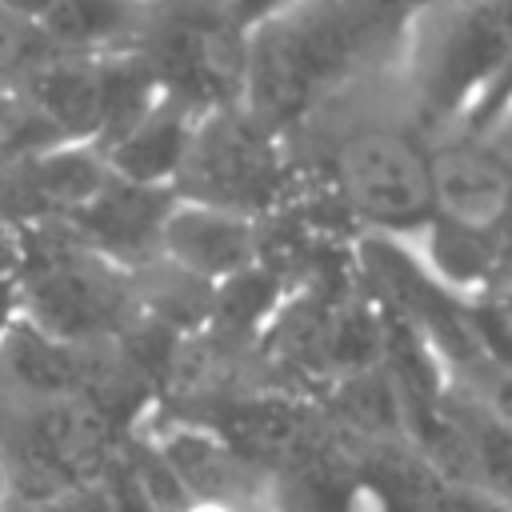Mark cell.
Here are the masks:
<instances>
[{
  "mask_svg": "<svg viewBox=\"0 0 512 512\" xmlns=\"http://www.w3.org/2000/svg\"><path fill=\"white\" fill-rule=\"evenodd\" d=\"M512 56V0H440L412 16L404 68L412 108L432 124L468 120Z\"/></svg>",
  "mask_w": 512,
  "mask_h": 512,
  "instance_id": "cell-1",
  "label": "cell"
},
{
  "mask_svg": "<svg viewBox=\"0 0 512 512\" xmlns=\"http://www.w3.org/2000/svg\"><path fill=\"white\" fill-rule=\"evenodd\" d=\"M288 188V160L280 132L260 124L240 104L212 108L200 116L192 152L176 180V196L216 204L244 216H264Z\"/></svg>",
  "mask_w": 512,
  "mask_h": 512,
  "instance_id": "cell-2",
  "label": "cell"
},
{
  "mask_svg": "<svg viewBox=\"0 0 512 512\" xmlns=\"http://www.w3.org/2000/svg\"><path fill=\"white\" fill-rule=\"evenodd\" d=\"M332 176L344 204L380 236H408L436 216L428 148L404 128H356L340 140Z\"/></svg>",
  "mask_w": 512,
  "mask_h": 512,
  "instance_id": "cell-3",
  "label": "cell"
},
{
  "mask_svg": "<svg viewBox=\"0 0 512 512\" xmlns=\"http://www.w3.org/2000/svg\"><path fill=\"white\" fill-rule=\"evenodd\" d=\"M124 272L128 268L96 256L76 240L64 256L32 268V280L20 292V316L72 348L120 336L136 304L132 280Z\"/></svg>",
  "mask_w": 512,
  "mask_h": 512,
  "instance_id": "cell-4",
  "label": "cell"
},
{
  "mask_svg": "<svg viewBox=\"0 0 512 512\" xmlns=\"http://www.w3.org/2000/svg\"><path fill=\"white\" fill-rule=\"evenodd\" d=\"M156 260L216 288L264 260V232L256 216L176 196L160 224Z\"/></svg>",
  "mask_w": 512,
  "mask_h": 512,
  "instance_id": "cell-5",
  "label": "cell"
},
{
  "mask_svg": "<svg viewBox=\"0 0 512 512\" xmlns=\"http://www.w3.org/2000/svg\"><path fill=\"white\" fill-rule=\"evenodd\" d=\"M172 200H176L172 188H140V184L108 176L104 188L88 204L68 212V220H72L80 244L92 248L96 256H104L120 268L152 264L160 224H164V212L172 208Z\"/></svg>",
  "mask_w": 512,
  "mask_h": 512,
  "instance_id": "cell-6",
  "label": "cell"
},
{
  "mask_svg": "<svg viewBox=\"0 0 512 512\" xmlns=\"http://www.w3.org/2000/svg\"><path fill=\"white\" fill-rule=\"evenodd\" d=\"M432 208L440 220L488 232L512 204V172L480 140H440L428 148Z\"/></svg>",
  "mask_w": 512,
  "mask_h": 512,
  "instance_id": "cell-7",
  "label": "cell"
},
{
  "mask_svg": "<svg viewBox=\"0 0 512 512\" xmlns=\"http://www.w3.org/2000/svg\"><path fill=\"white\" fill-rule=\"evenodd\" d=\"M200 108H192L188 100L160 92L156 104L120 136L104 148L108 172L116 180L140 184V188H172L184 172V160L192 152V136L200 124Z\"/></svg>",
  "mask_w": 512,
  "mask_h": 512,
  "instance_id": "cell-8",
  "label": "cell"
},
{
  "mask_svg": "<svg viewBox=\"0 0 512 512\" xmlns=\"http://www.w3.org/2000/svg\"><path fill=\"white\" fill-rule=\"evenodd\" d=\"M36 28L72 56H108L144 40L148 0H60Z\"/></svg>",
  "mask_w": 512,
  "mask_h": 512,
  "instance_id": "cell-9",
  "label": "cell"
},
{
  "mask_svg": "<svg viewBox=\"0 0 512 512\" xmlns=\"http://www.w3.org/2000/svg\"><path fill=\"white\" fill-rule=\"evenodd\" d=\"M32 192L52 204L56 212H76L80 204H88L104 180L112 176L108 172V160L96 144L88 140H56V144H44L36 156H32Z\"/></svg>",
  "mask_w": 512,
  "mask_h": 512,
  "instance_id": "cell-10",
  "label": "cell"
},
{
  "mask_svg": "<svg viewBox=\"0 0 512 512\" xmlns=\"http://www.w3.org/2000/svg\"><path fill=\"white\" fill-rule=\"evenodd\" d=\"M0 352L12 368V376H20L28 388L48 392L56 400L72 396L84 380L80 372V348L52 340L48 332H40L36 324H28L24 316H16L8 324V332L0 336Z\"/></svg>",
  "mask_w": 512,
  "mask_h": 512,
  "instance_id": "cell-11",
  "label": "cell"
},
{
  "mask_svg": "<svg viewBox=\"0 0 512 512\" xmlns=\"http://www.w3.org/2000/svg\"><path fill=\"white\" fill-rule=\"evenodd\" d=\"M508 124H512V56H508V64L500 68L496 84H492V88L480 96V104L468 112L464 128H468L472 140H480V136L500 132V128H508Z\"/></svg>",
  "mask_w": 512,
  "mask_h": 512,
  "instance_id": "cell-12",
  "label": "cell"
},
{
  "mask_svg": "<svg viewBox=\"0 0 512 512\" xmlns=\"http://www.w3.org/2000/svg\"><path fill=\"white\" fill-rule=\"evenodd\" d=\"M304 0H220V16L228 28H236L240 36H252L276 20H284L292 8H300Z\"/></svg>",
  "mask_w": 512,
  "mask_h": 512,
  "instance_id": "cell-13",
  "label": "cell"
},
{
  "mask_svg": "<svg viewBox=\"0 0 512 512\" xmlns=\"http://www.w3.org/2000/svg\"><path fill=\"white\" fill-rule=\"evenodd\" d=\"M56 4H60V0H0V12L16 16V20H24V24H40Z\"/></svg>",
  "mask_w": 512,
  "mask_h": 512,
  "instance_id": "cell-14",
  "label": "cell"
},
{
  "mask_svg": "<svg viewBox=\"0 0 512 512\" xmlns=\"http://www.w3.org/2000/svg\"><path fill=\"white\" fill-rule=\"evenodd\" d=\"M20 316V292H12L8 280H0V336L8 332V324Z\"/></svg>",
  "mask_w": 512,
  "mask_h": 512,
  "instance_id": "cell-15",
  "label": "cell"
},
{
  "mask_svg": "<svg viewBox=\"0 0 512 512\" xmlns=\"http://www.w3.org/2000/svg\"><path fill=\"white\" fill-rule=\"evenodd\" d=\"M0 496H8V484H4V460H0Z\"/></svg>",
  "mask_w": 512,
  "mask_h": 512,
  "instance_id": "cell-16",
  "label": "cell"
},
{
  "mask_svg": "<svg viewBox=\"0 0 512 512\" xmlns=\"http://www.w3.org/2000/svg\"><path fill=\"white\" fill-rule=\"evenodd\" d=\"M0 512H4V496H0Z\"/></svg>",
  "mask_w": 512,
  "mask_h": 512,
  "instance_id": "cell-17",
  "label": "cell"
}]
</instances>
